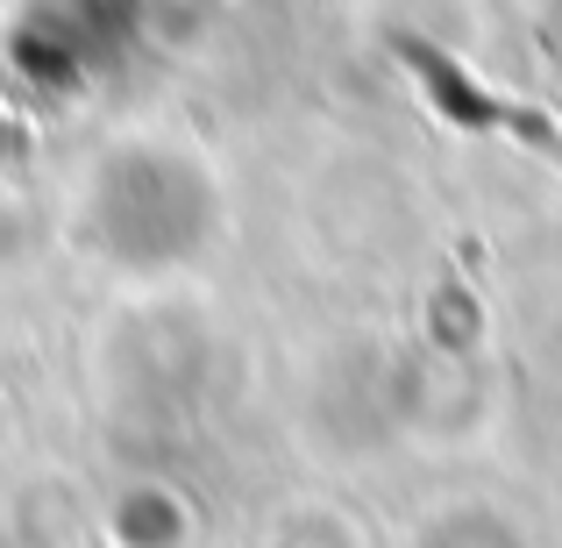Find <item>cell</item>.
I'll list each match as a JSON object with an SVG mask.
<instances>
[{"mask_svg":"<svg viewBox=\"0 0 562 548\" xmlns=\"http://www.w3.org/2000/svg\"><path fill=\"white\" fill-rule=\"evenodd\" d=\"M420 548H527V541H520V527L498 521L492 506H456V513H441V521H427Z\"/></svg>","mask_w":562,"mask_h":548,"instance_id":"6da1fadb","label":"cell"}]
</instances>
